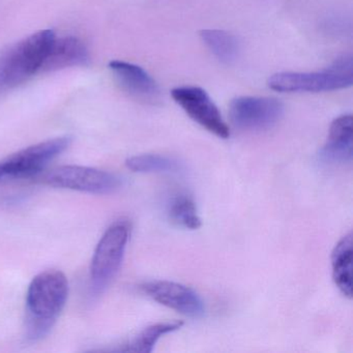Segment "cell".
<instances>
[{"instance_id": "6da1fadb", "label": "cell", "mask_w": 353, "mask_h": 353, "mask_svg": "<svg viewBox=\"0 0 353 353\" xmlns=\"http://www.w3.org/2000/svg\"><path fill=\"white\" fill-rule=\"evenodd\" d=\"M69 295V281L61 270L41 272L32 279L26 294V336L38 341L52 330Z\"/></svg>"}, {"instance_id": "7a4b0ae2", "label": "cell", "mask_w": 353, "mask_h": 353, "mask_svg": "<svg viewBox=\"0 0 353 353\" xmlns=\"http://www.w3.org/2000/svg\"><path fill=\"white\" fill-rule=\"evenodd\" d=\"M54 39L53 30H41L0 57V92L16 88L40 72Z\"/></svg>"}, {"instance_id": "3957f363", "label": "cell", "mask_w": 353, "mask_h": 353, "mask_svg": "<svg viewBox=\"0 0 353 353\" xmlns=\"http://www.w3.org/2000/svg\"><path fill=\"white\" fill-rule=\"evenodd\" d=\"M353 83L351 55L339 57L327 69L319 72H282L270 76V90L279 92H325L344 90Z\"/></svg>"}, {"instance_id": "277c9868", "label": "cell", "mask_w": 353, "mask_h": 353, "mask_svg": "<svg viewBox=\"0 0 353 353\" xmlns=\"http://www.w3.org/2000/svg\"><path fill=\"white\" fill-rule=\"evenodd\" d=\"M130 234L131 224L127 220H119L101 237L90 266L92 288L97 293L102 292L119 272Z\"/></svg>"}, {"instance_id": "5b68a950", "label": "cell", "mask_w": 353, "mask_h": 353, "mask_svg": "<svg viewBox=\"0 0 353 353\" xmlns=\"http://www.w3.org/2000/svg\"><path fill=\"white\" fill-rule=\"evenodd\" d=\"M41 181L50 187L94 194L112 193L121 187V179L112 173L82 166L57 167Z\"/></svg>"}, {"instance_id": "8992f818", "label": "cell", "mask_w": 353, "mask_h": 353, "mask_svg": "<svg viewBox=\"0 0 353 353\" xmlns=\"http://www.w3.org/2000/svg\"><path fill=\"white\" fill-rule=\"evenodd\" d=\"M284 114V106L274 98L239 97L231 102L229 115L236 129L261 132L272 129Z\"/></svg>"}, {"instance_id": "52a82bcc", "label": "cell", "mask_w": 353, "mask_h": 353, "mask_svg": "<svg viewBox=\"0 0 353 353\" xmlns=\"http://www.w3.org/2000/svg\"><path fill=\"white\" fill-rule=\"evenodd\" d=\"M69 136L40 142L0 161L5 177H32L44 170L49 162L71 145Z\"/></svg>"}, {"instance_id": "ba28073f", "label": "cell", "mask_w": 353, "mask_h": 353, "mask_svg": "<svg viewBox=\"0 0 353 353\" xmlns=\"http://www.w3.org/2000/svg\"><path fill=\"white\" fill-rule=\"evenodd\" d=\"M174 102L183 108L198 125L216 137L227 139L230 136L228 125L214 101L203 88L198 86H179L171 92Z\"/></svg>"}, {"instance_id": "9c48e42d", "label": "cell", "mask_w": 353, "mask_h": 353, "mask_svg": "<svg viewBox=\"0 0 353 353\" xmlns=\"http://www.w3.org/2000/svg\"><path fill=\"white\" fill-rule=\"evenodd\" d=\"M142 292L160 305L188 317L199 318L205 313L203 301L196 291L179 283L152 281L140 286Z\"/></svg>"}, {"instance_id": "30bf717a", "label": "cell", "mask_w": 353, "mask_h": 353, "mask_svg": "<svg viewBox=\"0 0 353 353\" xmlns=\"http://www.w3.org/2000/svg\"><path fill=\"white\" fill-rule=\"evenodd\" d=\"M109 69L123 90L138 101L148 104L160 102L161 90L156 80L139 65L123 61H112Z\"/></svg>"}, {"instance_id": "8fae6325", "label": "cell", "mask_w": 353, "mask_h": 353, "mask_svg": "<svg viewBox=\"0 0 353 353\" xmlns=\"http://www.w3.org/2000/svg\"><path fill=\"white\" fill-rule=\"evenodd\" d=\"M90 61V53L85 45L75 37L57 39L43 61L40 72H54L65 68L86 65Z\"/></svg>"}, {"instance_id": "7c38bea8", "label": "cell", "mask_w": 353, "mask_h": 353, "mask_svg": "<svg viewBox=\"0 0 353 353\" xmlns=\"http://www.w3.org/2000/svg\"><path fill=\"white\" fill-rule=\"evenodd\" d=\"M320 159L327 164H344L352 160V117H336L330 128L327 141L320 152Z\"/></svg>"}, {"instance_id": "4fadbf2b", "label": "cell", "mask_w": 353, "mask_h": 353, "mask_svg": "<svg viewBox=\"0 0 353 353\" xmlns=\"http://www.w3.org/2000/svg\"><path fill=\"white\" fill-rule=\"evenodd\" d=\"M332 279L344 296L352 297V234L343 236L332 254Z\"/></svg>"}, {"instance_id": "5bb4252c", "label": "cell", "mask_w": 353, "mask_h": 353, "mask_svg": "<svg viewBox=\"0 0 353 353\" xmlns=\"http://www.w3.org/2000/svg\"><path fill=\"white\" fill-rule=\"evenodd\" d=\"M200 38L208 50L221 63L231 65L239 59L241 44L234 34L220 30H204Z\"/></svg>"}, {"instance_id": "9a60e30c", "label": "cell", "mask_w": 353, "mask_h": 353, "mask_svg": "<svg viewBox=\"0 0 353 353\" xmlns=\"http://www.w3.org/2000/svg\"><path fill=\"white\" fill-rule=\"evenodd\" d=\"M183 325V322L181 321L159 322V323L152 324V325L144 328L137 336H134L127 344L119 349V351L139 353L152 352L157 342L163 336L176 332Z\"/></svg>"}, {"instance_id": "2e32d148", "label": "cell", "mask_w": 353, "mask_h": 353, "mask_svg": "<svg viewBox=\"0 0 353 353\" xmlns=\"http://www.w3.org/2000/svg\"><path fill=\"white\" fill-rule=\"evenodd\" d=\"M128 168L138 173H172L181 170L179 161L162 154H146L132 157L125 162Z\"/></svg>"}, {"instance_id": "e0dca14e", "label": "cell", "mask_w": 353, "mask_h": 353, "mask_svg": "<svg viewBox=\"0 0 353 353\" xmlns=\"http://www.w3.org/2000/svg\"><path fill=\"white\" fill-rule=\"evenodd\" d=\"M168 216L175 225L190 230H196L202 225L195 202L187 195L173 198L169 204Z\"/></svg>"}, {"instance_id": "ac0fdd59", "label": "cell", "mask_w": 353, "mask_h": 353, "mask_svg": "<svg viewBox=\"0 0 353 353\" xmlns=\"http://www.w3.org/2000/svg\"><path fill=\"white\" fill-rule=\"evenodd\" d=\"M5 179V175H3V170H1V166H0V179Z\"/></svg>"}]
</instances>
